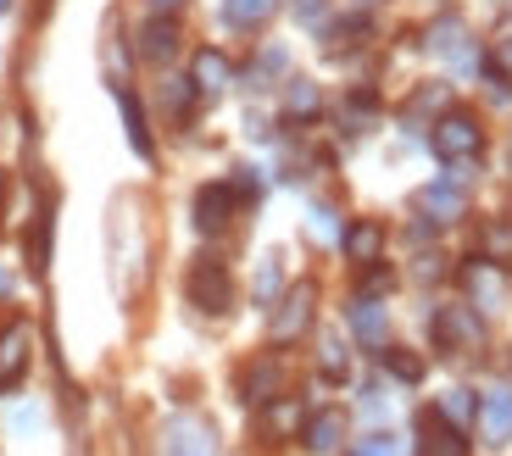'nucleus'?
<instances>
[{
	"label": "nucleus",
	"mask_w": 512,
	"mask_h": 456,
	"mask_svg": "<svg viewBox=\"0 0 512 456\" xmlns=\"http://www.w3.org/2000/svg\"><path fill=\"white\" fill-rule=\"evenodd\" d=\"M6 6H12V0H0V12H6Z\"/></svg>",
	"instance_id": "nucleus-35"
},
{
	"label": "nucleus",
	"mask_w": 512,
	"mask_h": 456,
	"mask_svg": "<svg viewBox=\"0 0 512 456\" xmlns=\"http://www.w3.org/2000/svg\"><path fill=\"white\" fill-rule=\"evenodd\" d=\"M435 156L440 162H451V167H462V162H474L479 151H485V128H479V117L474 112H446L435 123Z\"/></svg>",
	"instance_id": "nucleus-2"
},
{
	"label": "nucleus",
	"mask_w": 512,
	"mask_h": 456,
	"mask_svg": "<svg viewBox=\"0 0 512 456\" xmlns=\"http://www.w3.org/2000/svg\"><path fill=\"white\" fill-rule=\"evenodd\" d=\"M162 456H218L212 423L195 418V412H179V418L162 429Z\"/></svg>",
	"instance_id": "nucleus-5"
},
{
	"label": "nucleus",
	"mask_w": 512,
	"mask_h": 456,
	"mask_svg": "<svg viewBox=\"0 0 512 456\" xmlns=\"http://www.w3.org/2000/svg\"><path fill=\"white\" fill-rule=\"evenodd\" d=\"M173 51H179V23H173V17H151V23L140 28V56L145 62H167Z\"/></svg>",
	"instance_id": "nucleus-17"
},
{
	"label": "nucleus",
	"mask_w": 512,
	"mask_h": 456,
	"mask_svg": "<svg viewBox=\"0 0 512 456\" xmlns=\"http://www.w3.org/2000/svg\"><path fill=\"white\" fill-rule=\"evenodd\" d=\"M273 12H279V0H223V17L234 28H262Z\"/></svg>",
	"instance_id": "nucleus-20"
},
{
	"label": "nucleus",
	"mask_w": 512,
	"mask_h": 456,
	"mask_svg": "<svg viewBox=\"0 0 512 456\" xmlns=\"http://www.w3.org/2000/svg\"><path fill=\"white\" fill-rule=\"evenodd\" d=\"M117 106H123V123H128V145H134V151L145 156V162H151V128H145V112H140V101H134V95H128V89H117Z\"/></svg>",
	"instance_id": "nucleus-19"
},
{
	"label": "nucleus",
	"mask_w": 512,
	"mask_h": 456,
	"mask_svg": "<svg viewBox=\"0 0 512 456\" xmlns=\"http://www.w3.org/2000/svg\"><path fill=\"white\" fill-rule=\"evenodd\" d=\"M485 256L490 262H512V223H490L485 228Z\"/></svg>",
	"instance_id": "nucleus-29"
},
{
	"label": "nucleus",
	"mask_w": 512,
	"mask_h": 456,
	"mask_svg": "<svg viewBox=\"0 0 512 456\" xmlns=\"http://www.w3.org/2000/svg\"><path fill=\"white\" fill-rule=\"evenodd\" d=\"M28 362H34V329H28V323H12V329L0 334V390L23 384Z\"/></svg>",
	"instance_id": "nucleus-9"
},
{
	"label": "nucleus",
	"mask_w": 512,
	"mask_h": 456,
	"mask_svg": "<svg viewBox=\"0 0 512 456\" xmlns=\"http://www.w3.org/2000/svg\"><path fill=\"white\" fill-rule=\"evenodd\" d=\"M384 368L396 373L401 384H418L423 379V356H412L407 345H390V351H384Z\"/></svg>",
	"instance_id": "nucleus-27"
},
{
	"label": "nucleus",
	"mask_w": 512,
	"mask_h": 456,
	"mask_svg": "<svg viewBox=\"0 0 512 456\" xmlns=\"http://www.w3.org/2000/svg\"><path fill=\"white\" fill-rule=\"evenodd\" d=\"M362 39H368V23H362V17H351V23H334V28H329V39H323V51L346 56L351 45H362Z\"/></svg>",
	"instance_id": "nucleus-26"
},
{
	"label": "nucleus",
	"mask_w": 512,
	"mask_h": 456,
	"mask_svg": "<svg viewBox=\"0 0 512 456\" xmlns=\"http://www.w3.org/2000/svg\"><path fill=\"white\" fill-rule=\"evenodd\" d=\"M256 190H262V184H256V173H251V167H240V178H234V195H240V201H256Z\"/></svg>",
	"instance_id": "nucleus-32"
},
{
	"label": "nucleus",
	"mask_w": 512,
	"mask_h": 456,
	"mask_svg": "<svg viewBox=\"0 0 512 456\" xmlns=\"http://www.w3.org/2000/svg\"><path fill=\"white\" fill-rule=\"evenodd\" d=\"M462 290H468V301H474L479 312H496L501 295H507V279H501L496 262H468L462 267Z\"/></svg>",
	"instance_id": "nucleus-11"
},
{
	"label": "nucleus",
	"mask_w": 512,
	"mask_h": 456,
	"mask_svg": "<svg viewBox=\"0 0 512 456\" xmlns=\"http://www.w3.org/2000/svg\"><path fill=\"white\" fill-rule=\"evenodd\" d=\"M301 440H307L318 456L340 451V440H346V412H340V406H323V412H312V418L301 423Z\"/></svg>",
	"instance_id": "nucleus-12"
},
{
	"label": "nucleus",
	"mask_w": 512,
	"mask_h": 456,
	"mask_svg": "<svg viewBox=\"0 0 512 456\" xmlns=\"http://www.w3.org/2000/svg\"><path fill=\"white\" fill-rule=\"evenodd\" d=\"M435 340L446 345V351H479V345H485V323H479V306H474V301L440 306V312H435Z\"/></svg>",
	"instance_id": "nucleus-4"
},
{
	"label": "nucleus",
	"mask_w": 512,
	"mask_h": 456,
	"mask_svg": "<svg viewBox=\"0 0 512 456\" xmlns=\"http://www.w3.org/2000/svg\"><path fill=\"white\" fill-rule=\"evenodd\" d=\"M295 12H301V17L312 23V17H323V0H295Z\"/></svg>",
	"instance_id": "nucleus-34"
},
{
	"label": "nucleus",
	"mask_w": 512,
	"mask_h": 456,
	"mask_svg": "<svg viewBox=\"0 0 512 456\" xmlns=\"http://www.w3.org/2000/svg\"><path fill=\"white\" fill-rule=\"evenodd\" d=\"M162 6H179V0H162Z\"/></svg>",
	"instance_id": "nucleus-36"
},
{
	"label": "nucleus",
	"mask_w": 512,
	"mask_h": 456,
	"mask_svg": "<svg viewBox=\"0 0 512 456\" xmlns=\"http://www.w3.org/2000/svg\"><path fill=\"white\" fill-rule=\"evenodd\" d=\"M190 84L201 89V95H223V89L234 84V67H229V56L223 51H195V67H190Z\"/></svg>",
	"instance_id": "nucleus-14"
},
{
	"label": "nucleus",
	"mask_w": 512,
	"mask_h": 456,
	"mask_svg": "<svg viewBox=\"0 0 512 456\" xmlns=\"http://www.w3.org/2000/svg\"><path fill=\"white\" fill-rule=\"evenodd\" d=\"M28 267H34V273L51 267V212H39L34 228H28Z\"/></svg>",
	"instance_id": "nucleus-24"
},
{
	"label": "nucleus",
	"mask_w": 512,
	"mask_h": 456,
	"mask_svg": "<svg viewBox=\"0 0 512 456\" xmlns=\"http://www.w3.org/2000/svg\"><path fill=\"white\" fill-rule=\"evenodd\" d=\"M362 6H379V0H362Z\"/></svg>",
	"instance_id": "nucleus-37"
},
{
	"label": "nucleus",
	"mask_w": 512,
	"mask_h": 456,
	"mask_svg": "<svg viewBox=\"0 0 512 456\" xmlns=\"http://www.w3.org/2000/svg\"><path fill=\"white\" fill-rule=\"evenodd\" d=\"M346 317H351V334H357L362 345H384V340H390V312H384L373 295H357Z\"/></svg>",
	"instance_id": "nucleus-13"
},
{
	"label": "nucleus",
	"mask_w": 512,
	"mask_h": 456,
	"mask_svg": "<svg viewBox=\"0 0 512 456\" xmlns=\"http://www.w3.org/2000/svg\"><path fill=\"white\" fill-rule=\"evenodd\" d=\"M234 206H240V195H234V184H206V190H195V228H201L206 240L212 234H223V228L234 223Z\"/></svg>",
	"instance_id": "nucleus-6"
},
{
	"label": "nucleus",
	"mask_w": 512,
	"mask_h": 456,
	"mask_svg": "<svg viewBox=\"0 0 512 456\" xmlns=\"http://www.w3.org/2000/svg\"><path fill=\"white\" fill-rule=\"evenodd\" d=\"M379 251H384V228L373 223V217H357V223L346 228V256L357 267H368V262H379Z\"/></svg>",
	"instance_id": "nucleus-16"
},
{
	"label": "nucleus",
	"mask_w": 512,
	"mask_h": 456,
	"mask_svg": "<svg viewBox=\"0 0 512 456\" xmlns=\"http://www.w3.org/2000/svg\"><path fill=\"white\" fill-rule=\"evenodd\" d=\"M318 373H323L329 384H346V373H351V362H346V345L334 340V334L318 345Z\"/></svg>",
	"instance_id": "nucleus-25"
},
{
	"label": "nucleus",
	"mask_w": 512,
	"mask_h": 456,
	"mask_svg": "<svg viewBox=\"0 0 512 456\" xmlns=\"http://www.w3.org/2000/svg\"><path fill=\"white\" fill-rule=\"evenodd\" d=\"M184 295H190L195 312L223 317V312L234 306V279H229V267H223L218 256H195V262H190V279H184Z\"/></svg>",
	"instance_id": "nucleus-1"
},
{
	"label": "nucleus",
	"mask_w": 512,
	"mask_h": 456,
	"mask_svg": "<svg viewBox=\"0 0 512 456\" xmlns=\"http://www.w3.org/2000/svg\"><path fill=\"white\" fill-rule=\"evenodd\" d=\"M357 456H407V451H401L396 434H368V440H357Z\"/></svg>",
	"instance_id": "nucleus-31"
},
{
	"label": "nucleus",
	"mask_w": 512,
	"mask_h": 456,
	"mask_svg": "<svg viewBox=\"0 0 512 456\" xmlns=\"http://www.w3.org/2000/svg\"><path fill=\"white\" fill-rule=\"evenodd\" d=\"M479 434H485L490 445L512 440V390L507 384H496V390L479 395Z\"/></svg>",
	"instance_id": "nucleus-10"
},
{
	"label": "nucleus",
	"mask_w": 512,
	"mask_h": 456,
	"mask_svg": "<svg viewBox=\"0 0 512 456\" xmlns=\"http://www.w3.org/2000/svg\"><path fill=\"white\" fill-rule=\"evenodd\" d=\"M312 234H318V240H329V234H334V212H323V206H312Z\"/></svg>",
	"instance_id": "nucleus-33"
},
{
	"label": "nucleus",
	"mask_w": 512,
	"mask_h": 456,
	"mask_svg": "<svg viewBox=\"0 0 512 456\" xmlns=\"http://www.w3.org/2000/svg\"><path fill=\"white\" fill-rule=\"evenodd\" d=\"M462 190L457 184H429V190H418V212L429 217V223H451V217H462Z\"/></svg>",
	"instance_id": "nucleus-18"
},
{
	"label": "nucleus",
	"mask_w": 512,
	"mask_h": 456,
	"mask_svg": "<svg viewBox=\"0 0 512 456\" xmlns=\"http://www.w3.org/2000/svg\"><path fill=\"white\" fill-rule=\"evenodd\" d=\"M240 395H245L251 406L279 401V395H284V362H279V356H256V362H245V373H240Z\"/></svg>",
	"instance_id": "nucleus-8"
},
{
	"label": "nucleus",
	"mask_w": 512,
	"mask_h": 456,
	"mask_svg": "<svg viewBox=\"0 0 512 456\" xmlns=\"http://www.w3.org/2000/svg\"><path fill=\"white\" fill-rule=\"evenodd\" d=\"M284 295V256H262V267H256V301L273 306Z\"/></svg>",
	"instance_id": "nucleus-23"
},
{
	"label": "nucleus",
	"mask_w": 512,
	"mask_h": 456,
	"mask_svg": "<svg viewBox=\"0 0 512 456\" xmlns=\"http://www.w3.org/2000/svg\"><path fill=\"white\" fill-rule=\"evenodd\" d=\"M435 412H440L446 423H457V429H468V423L479 418V395H474V390H446Z\"/></svg>",
	"instance_id": "nucleus-22"
},
{
	"label": "nucleus",
	"mask_w": 512,
	"mask_h": 456,
	"mask_svg": "<svg viewBox=\"0 0 512 456\" xmlns=\"http://www.w3.org/2000/svg\"><path fill=\"white\" fill-rule=\"evenodd\" d=\"M318 106H323L318 84H307V78H290V84H284V112H290V117L307 123V117H318Z\"/></svg>",
	"instance_id": "nucleus-21"
},
{
	"label": "nucleus",
	"mask_w": 512,
	"mask_h": 456,
	"mask_svg": "<svg viewBox=\"0 0 512 456\" xmlns=\"http://www.w3.org/2000/svg\"><path fill=\"white\" fill-rule=\"evenodd\" d=\"M429 51H435L446 67H479L474 39H468V28H462L457 17H440V23L429 28Z\"/></svg>",
	"instance_id": "nucleus-7"
},
{
	"label": "nucleus",
	"mask_w": 512,
	"mask_h": 456,
	"mask_svg": "<svg viewBox=\"0 0 512 456\" xmlns=\"http://www.w3.org/2000/svg\"><path fill=\"white\" fill-rule=\"evenodd\" d=\"M423 456H468V440L440 412H423Z\"/></svg>",
	"instance_id": "nucleus-15"
},
{
	"label": "nucleus",
	"mask_w": 512,
	"mask_h": 456,
	"mask_svg": "<svg viewBox=\"0 0 512 456\" xmlns=\"http://www.w3.org/2000/svg\"><path fill=\"white\" fill-rule=\"evenodd\" d=\"M268 406H273V412H268V434H295V429H301V406H290L284 395H279V401H268Z\"/></svg>",
	"instance_id": "nucleus-28"
},
{
	"label": "nucleus",
	"mask_w": 512,
	"mask_h": 456,
	"mask_svg": "<svg viewBox=\"0 0 512 456\" xmlns=\"http://www.w3.org/2000/svg\"><path fill=\"white\" fill-rule=\"evenodd\" d=\"M312 301H318V290H312V284H290V290L273 301V317H268L273 340H279V345L301 340V334L312 329Z\"/></svg>",
	"instance_id": "nucleus-3"
},
{
	"label": "nucleus",
	"mask_w": 512,
	"mask_h": 456,
	"mask_svg": "<svg viewBox=\"0 0 512 456\" xmlns=\"http://www.w3.org/2000/svg\"><path fill=\"white\" fill-rule=\"evenodd\" d=\"M490 78L512 89V34H501V39H496V56H490Z\"/></svg>",
	"instance_id": "nucleus-30"
}]
</instances>
